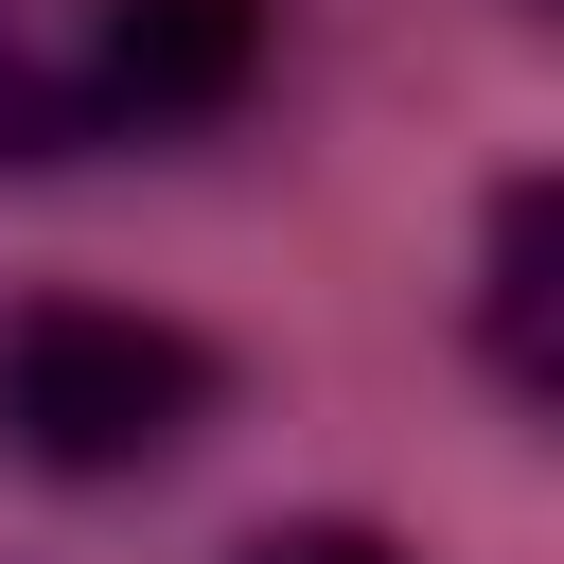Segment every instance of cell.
Masks as SVG:
<instances>
[{"label":"cell","instance_id":"cell-4","mask_svg":"<svg viewBox=\"0 0 564 564\" xmlns=\"http://www.w3.org/2000/svg\"><path fill=\"white\" fill-rule=\"evenodd\" d=\"M88 141H106V106H88V53L0 18V159H88Z\"/></svg>","mask_w":564,"mask_h":564},{"label":"cell","instance_id":"cell-1","mask_svg":"<svg viewBox=\"0 0 564 564\" xmlns=\"http://www.w3.org/2000/svg\"><path fill=\"white\" fill-rule=\"evenodd\" d=\"M212 405H229V352L194 317H141V300H18L0 317V441L70 494L194 458Z\"/></svg>","mask_w":564,"mask_h":564},{"label":"cell","instance_id":"cell-5","mask_svg":"<svg viewBox=\"0 0 564 564\" xmlns=\"http://www.w3.org/2000/svg\"><path fill=\"white\" fill-rule=\"evenodd\" d=\"M229 564H405V546H388L370 511H282V529H247Z\"/></svg>","mask_w":564,"mask_h":564},{"label":"cell","instance_id":"cell-3","mask_svg":"<svg viewBox=\"0 0 564 564\" xmlns=\"http://www.w3.org/2000/svg\"><path fill=\"white\" fill-rule=\"evenodd\" d=\"M476 352L511 405H564V176L546 159H511L476 212Z\"/></svg>","mask_w":564,"mask_h":564},{"label":"cell","instance_id":"cell-2","mask_svg":"<svg viewBox=\"0 0 564 564\" xmlns=\"http://www.w3.org/2000/svg\"><path fill=\"white\" fill-rule=\"evenodd\" d=\"M264 35H282V0H88L70 53H88L106 123H212L264 88Z\"/></svg>","mask_w":564,"mask_h":564}]
</instances>
